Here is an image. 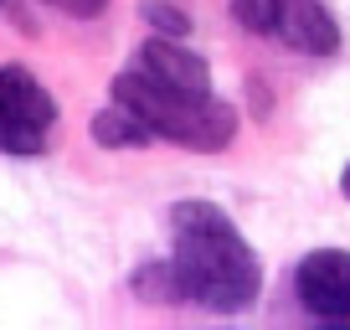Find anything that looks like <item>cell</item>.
Wrapping results in <instances>:
<instances>
[{"instance_id":"obj_1","label":"cell","mask_w":350,"mask_h":330,"mask_svg":"<svg viewBox=\"0 0 350 330\" xmlns=\"http://www.w3.org/2000/svg\"><path fill=\"white\" fill-rule=\"evenodd\" d=\"M170 274L180 305H201L217 315L247 309L262 289L258 253L217 201H175L170 207Z\"/></svg>"},{"instance_id":"obj_2","label":"cell","mask_w":350,"mask_h":330,"mask_svg":"<svg viewBox=\"0 0 350 330\" xmlns=\"http://www.w3.org/2000/svg\"><path fill=\"white\" fill-rule=\"evenodd\" d=\"M113 103L134 109L144 124L154 129V140H170L180 150H227L232 134H237V109L221 103L217 93L211 99H180V93H165L160 83H150L144 73L124 67L113 77Z\"/></svg>"},{"instance_id":"obj_3","label":"cell","mask_w":350,"mask_h":330,"mask_svg":"<svg viewBox=\"0 0 350 330\" xmlns=\"http://www.w3.org/2000/svg\"><path fill=\"white\" fill-rule=\"evenodd\" d=\"M232 16L262 42H278L304 57L340 52V21L325 0H232Z\"/></svg>"},{"instance_id":"obj_4","label":"cell","mask_w":350,"mask_h":330,"mask_svg":"<svg viewBox=\"0 0 350 330\" xmlns=\"http://www.w3.org/2000/svg\"><path fill=\"white\" fill-rule=\"evenodd\" d=\"M57 134V99L21 62L0 67V155H42Z\"/></svg>"},{"instance_id":"obj_5","label":"cell","mask_w":350,"mask_h":330,"mask_svg":"<svg viewBox=\"0 0 350 330\" xmlns=\"http://www.w3.org/2000/svg\"><path fill=\"white\" fill-rule=\"evenodd\" d=\"M294 294L325 325H350V253L345 248H314L294 268Z\"/></svg>"},{"instance_id":"obj_6","label":"cell","mask_w":350,"mask_h":330,"mask_svg":"<svg viewBox=\"0 0 350 330\" xmlns=\"http://www.w3.org/2000/svg\"><path fill=\"white\" fill-rule=\"evenodd\" d=\"M134 73H144L150 83H160L165 93H180V99H211V67L201 52H191L180 36H160L154 31L150 42L134 52Z\"/></svg>"},{"instance_id":"obj_7","label":"cell","mask_w":350,"mask_h":330,"mask_svg":"<svg viewBox=\"0 0 350 330\" xmlns=\"http://www.w3.org/2000/svg\"><path fill=\"white\" fill-rule=\"evenodd\" d=\"M93 140H98L103 150H144V144H154V129L134 109L109 103L103 114H93Z\"/></svg>"},{"instance_id":"obj_8","label":"cell","mask_w":350,"mask_h":330,"mask_svg":"<svg viewBox=\"0 0 350 330\" xmlns=\"http://www.w3.org/2000/svg\"><path fill=\"white\" fill-rule=\"evenodd\" d=\"M134 294H139L144 305H180V299H175L170 258H160V264H144L139 274H134Z\"/></svg>"},{"instance_id":"obj_9","label":"cell","mask_w":350,"mask_h":330,"mask_svg":"<svg viewBox=\"0 0 350 330\" xmlns=\"http://www.w3.org/2000/svg\"><path fill=\"white\" fill-rule=\"evenodd\" d=\"M139 16H144L160 36H186V31H191V21L180 16V5H170V0H139Z\"/></svg>"},{"instance_id":"obj_10","label":"cell","mask_w":350,"mask_h":330,"mask_svg":"<svg viewBox=\"0 0 350 330\" xmlns=\"http://www.w3.org/2000/svg\"><path fill=\"white\" fill-rule=\"evenodd\" d=\"M42 5H52V11L72 16V21H93V16L109 11V0H42Z\"/></svg>"},{"instance_id":"obj_11","label":"cell","mask_w":350,"mask_h":330,"mask_svg":"<svg viewBox=\"0 0 350 330\" xmlns=\"http://www.w3.org/2000/svg\"><path fill=\"white\" fill-rule=\"evenodd\" d=\"M340 191H345V201H350V165H345V176H340Z\"/></svg>"}]
</instances>
